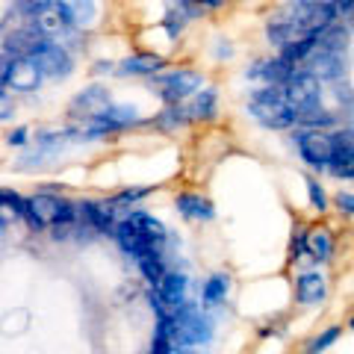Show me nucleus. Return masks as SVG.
Instances as JSON below:
<instances>
[{
	"mask_svg": "<svg viewBox=\"0 0 354 354\" xmlns=\"http://www.w3.org/2000/svg\"><path fill=\"white\" fill-rule=\"evenodd\" d=\"M32 230H44L48 225H71L77 221V207L71 201H65L59 195H32L24 198V216Z\"/></svg>",
	"mask_w": 354,
	"mask_h": 354,
	"instance_id": "1",
	"label": "nucleus"
},
{
	"mask_svg": "<svg viewBox=\"0 0 354 354\" xmlns=\"http://www.w3.org/2000/svg\"><path fill=\"white\" fill-rule=\"evenodd\" d=\"M248 109H251V115L266 127L283 130V127L295 124V113L290 109V104H286L281 86H266V88H260V92H254L251 101H248Z\"/></svg>",
	"mask_w": 354,
	"mask_h": 354,
	"instance_id": "2",
	"label": "nucleus"
},
{
	"mask_svg": "<svg viewBox=\"0 0 354 354\" xmlns=\"http://www.w3.org/2000/svg\"><path fill=\"white\" fill-rule=\"evenodd\" d=\"M281 92H283L286 104H290V109L295 115L322 106V88H319V80L310 71H292L290 80L281 86Z\"/></svg>",
	"mask_w": 354,
	"mask_h": 354,
	"instance_id": "3",
	"label": "nucleus"
},
{
	"mask_svg": "<svg viewBox=\"0 0 354 354\" xmlns=\"http://www.w3.org/2000/svg\"><path fill=\"white\" fill-rule=\"evenodd\" d=\"M153 83H157V92L162 95L165 104H180L186 95H192V92L201 88L204 77L195 74V71H171V74L157 77Z\"/></svg>",
	"mask_w": 354,
	"mask_h": 354,
	"instance_id": "4",
	"label": "nucleus"
},
{
	"mask_svg": "<svg viewBox=\"0 0 354 354\" xmlns=\"http://www.w3.org/2000/svg\"><path fill=\"white\" fill-rule=\"evenodd\" d=\"M325 169L334 171L339 180H351L354 177V148H351V130L330 133V160Z\"/></svg>",
	"mask_w": 354,
	"mask_h": 354,
	"instance_id": "5",
	"label": "nucleus"
},
{
	"mask_svg": "<svg viewBox=\"0 0 354 354\" xmlns=\"http://www.w3.org/2000/svg\"><path fill=\"white\" fill-rule=\"evenodd\" d=\"M298 142V153H301V160L307 165H313V169H325L328 160H330V136L322 130H301L295 136Z\"/></svg>",
	"mask_w": 354,
	"mask_h": 354,
	"instance_id": "6",
	"label": "nucleus"
},
{
	"mask_svg": "<svg viewBox=\"0 0 354 354\" xmlns=\"http://www.w3.org/2000/svg\"><path fill=\"white\" fill-rule=\"evenodd\" d=\"M32 62L39 65V71L44 77H65V74H71V68H74L68 50L59 48L57 41H41L36 48V53H32Z\"/></svg>",
	"mask_w": 354,
	"mask_h": 354,
	"instance_id": "7",
	"label": "nucleus"
},
{
	"mask_svg": "<svg viewBox=\"0 0 354 354\" xmlns=\"http://www.w3.org/2000/svg\"><path fill=\"white\" fill-rule=\"evenodd\" d=\"M186 286H189V278L183 272H162V278L153 283V295L160 298L165 310H177L186 301Z\"/></svg>",
	"mask_w": 354,
	"mask_h": 354,
	"instance_id": "8",
	"label": "nucleus"
},
{
	"mask_svg": "<svg viewBox=\"0 0 354 354\" xmlns=\"http://www.w3.org/2000/svg\"><path fill=\"white\" fill-rule=\"evenodd\" d=\"M41 77L44 74L39 71V65L32 62V57H15L12 65H9L6 86H12L15 92H32V88H39Z\"/></svg>",
	"mask_w": 354,
	"mask_h": 354,
	"instance_id": "9",
	"label": "nucleus"
},
{
	"mask_svg": "<svg viewBox=\"0 0 354 354\" xmlns=\"http://www.w3.org/2000/svg\"><path fill=\"white\" fill-rule=\"evenodd\" d=\"M113 234H115V239H118L121 251L130 254V257H136V254H142V251H153V248H160V251H162V242L148 239L139 227H133L127 218H124V221H115Z\"/></svg>",
	"mask_w": 354,
	"mask_h": 354,
	"instance_id": "10",
	"label": "nucleus"
},
{
	"mask_svg": "<svg viewBox=\"0 0 354 354\" xmlns=\"http://www.w3.org/2000/svg\"><path fill=\"white\" fill-rule=\"evenodd\" d=\"M41 41H48V39L41 36V30L32 24V21H27L24 27H18V30L9 32V39H6V53H9V57H32Z\"/></svg>",
	"mask_w": 354,
	"mask_h": 354,
	"instance_id": "11",
	"label": "nucleus"
},
{
	"mask_svg": "<svg viewBox=\"0 0 354 354\" xmlns=\"http://www.w3.org/2000/svg\"><path fill=\"white\" fill-rule=\"evenodd\" d=\"M109 104V92H106V86L101 83H95V86H88L83 88L80 95L71 101V115H88V118H95L101 109Z\"/></svg>",
	"mask_w": 354,
	"mask_h": 354,
	"instance_id": "12",
	"label": "nucleus"
},
{
	"mask_svg": "<svg viewBox=\"0 0 354 354\" xmlns=\"http://www.w3.org/2000/svg\"><path fill=\"white\" fill-rule=\"evenodd\" d=\"M292 71L295 68L286 59H263V62H257L248 71V77H254V80H263L266 86H283L292 77Z\"/></svg>",
	"mask_w": 354,
	"mask_h": 354,
	"instance_id": "13",
	"label": "nucleus"
},
{
	"mask_svg": "<svg viewBox=\"0 0 354 354\" xmlns=\"http://www.w3.org/2000/svg\"><path fill=\"white\" fill-rule=\"evenodd\" d=\"M80 213L86 218V225H92L101 234H113L115 227V207L109 201H83Z\"/></svg>",
	"mask_w": 354,
	"mask_h": 354,
	"instance_id": "14",
	"label": "nucleus"
},
{
	"mask_svg": "<svg viewBox=\"0 0 354 354\" xmlns=\"http://www.w3.org/2000/svg\"><path fill=\"white\" fill-rule=\"evenodd\" d=\"M295 292H298V301L301 304H319V301H325V295H328V283L319 272H304V274H298V281H295Z\"/></svg>",
	"mask_w": 354,
	"mask_h": 354,
	"instance_id": "15",
	"label": "nucleus"
},
{
	"mask_svg": "<svg viewBox=\"0 0 354 354\" xmlns=\"http://www.w3.org/2000/svg\"><path fill=\"white\" fill-rule=\"evenodd\" d=\"M304 248L313 263H328L334 257V236L328 227H313L310 234H304Z\"/></svg>",
	"mask_w": 354,
	"mask_h": 354,
	"instance_id": "16",
	"label": "nucleus"
},
{
	"mask_svg": "<svg viewBox=\"0 0 354 354\" xmlns=\"http://www.w3.org/2000/svg\"><path fill=\"white\" fill-rule=\"evenodd\" d=\"M177 209H180V216L189 218V221H209V218H216L213 201H207L204 195H192V192H183L180 198H177Z\"/></svg>",
	"mask_w": 354,
	"mask_h": 354,
	"instance_id": "17",
	"label": "nucleus"
},
{
	"mask_svg": "<svg viewBox=\"0 0 354 354\" xmlns=\"http://www.w3.org/2000/svg\"><path fill=\"white\" fill-rule=\"evenodd\" d=\"M266 32H269V41H272V44H278V48H286V44H292V41H298V39H304V36H307V32H301V30L295 27V21L286 15V12L274 18Z\"/></svg>",
	"mask_w": 354,
	"mask_h": 354,
	"instance_id": "18",
	"label": "nucleus"
},
{
	"mask_svg": "<svg viewBox=\"0 0 354 354\" xmlns=\"http://www.w3.org/2000/svg\"><path fill=\"white\" fill-rule=\"evenodd\" d=\"M95 118H101L104 124H109V127H113V133H115V130H121V127L136 124L139 113H136V106H130V104H113V106L106 104Z\"/></svg>",
	"mask_w": 354,
	"mask_h": 354,
	"instance_id": "19",
	"label": "nucleus"
},
{
	"mask_svg": "<svg viewBox=\"0 0 354 354\" xmlns=\"http://www.w3.org/2000/svg\"><path fill=\"white\" fill-rule=\"evenodd\" d=\"M162 65H165V59L162 57H157V53H136V57H127L124 62H121L118 65V71L121 74H157L160 68H162Z\"/></svg>",
	"mask_w": 354,
	"mask_h": 354,
	"instance_id": "20",
	"label": "nucleus"
},
{
	"mask_svg": "<svg viewBox=\"0 0 354 354\" xmlns=\"http://www.w3.org/2000/svg\"><path fill=\"white\" fill-rule=\"evenodd\" d=\"M136 263H139L142 278L151 281V283H157V281L162 278V272H165V260H162V251H160V248L136 254Z\"/></svg>",
	"mask_w": 354,
	"mask_h": 354,
	"instance_id": "21",
	"label": "nucleus"
},
{
	"mask_svg": "<svg viewBox=\"0 0 354 354\" xmlns=\"http://www.w3.org/2000/svg\"><path fill=\"white\" fill-rule=\"evenodd\" d=\"M127 221H130L133 227H139L142 234H145L148 239H153V242H165V236H169V230H165L162 221L148 216V213H130Z\"/></svg>",
	"mask_w": 354,
	"mask_h": 354,
	"instance_id": "22",
	"label": "nucleus"
},
{
	"mask_svg": "<svg viewBox=\"0 0 354 354\" xmlns=\"http://www.w3.org/2000/svg\"><path fill=\"white\" fill-rule=\"evenodd\" d=\"M24 216V198L12 189H0V225H12Z\"/></svg>",
	"mask_w": 354,
	"mask_h": 354,
	"instance_id": "23",
	"label": "nucleus"
},
{
	"mask_svg": "<svg viewBox=\"0 0 354 354\" xmlns=\"http://www.w3.org/2000/svg\"><path fill=\"white\" fill-rule=\"evenodd\" d=\"M227 290H230V278L225 272L209 274L204 281V304H221L227 298Z\"/></svg>",
	"mask_w": 354,
	"mask_h": 354,
	"instance_id": "24",
	"label": "nucleus"
},
{
	"mask_svg": "<svg viewBox=\"0 0 354 354\" xmlns=\"http://www.w3.org/2000/svg\"><path fill=\"white\" fill-rule=\"evenodd\" d=\"M186 113H189V121L213 118L216 115V92H213V88H204V92L192 101V106H186Z\"/></svg>",
	"mask_w": 354,
	"mask_h": 354,
	"instance_id": "25",
	"label": "nucleus"
},
{
	"mask_svg": "<svg viewBox=\"0 0 354 354\" xmlns=\"http://www.w3.org/2000/svg\"><path fill=\"white\" fill-rule=\"evenodd\" d=\"M62 3L68 6L74 24H88L95 18V0H62Z\"/></svg>",
	"mask_w": 354,
	"mask_h": 354,
	"instance_id": "26",
	"label": "nucleus"
},
{
	"mask_svg": "<svg viewBox=\"0 0 354 354\" xmlns=\"http://www.w3.org/2000/svg\"><path fill=\"white\" fill-rule=\"evenodd\" d=\"M339 334H342L339 328H328L322 337H316V339L307 346V354H322L325 348H330V346H334V342L339 339Z\"/></svg>",
	"mask_w": 354,
	"mask_h": 354,
	"instance_id": "27",
	"label": "nucleus"
},
{
	"mask_svg": "<svg viewBox=\"0 0 354 354\" xmlns=\"http://www.w3.org/2000/svg\"><path fill=\"white\" fill-rule=\"evenodd\" d=\"M148 192H151V189H145V186H142V189H127V192H121V195H115V198H109V204L118 209V207H127V204H133V201H139V198H145Z\"/></svg>",
	"mask_w": 354,
	"mask_h": 354,
	"instance_id": "28",
	"label": "nucleus"
},
{
	"mask_svg": "<svg viewBox=\"0 0 354 354\" xmlns=\"http://www.w3.org/2000/svg\"><path fill=\"white\" fill-rule=\"evenodd\" d=\"M307 192H310V204H313L316 209H325L328 207V195H325L322 186H319V180H313V177L307 180Z\"/></svg>",
	"mask_w": 354,
	"mask_h": 354,
	"instance_id": "29",
	"label": "nucleus"
},
{
	"mask_svg": "<svg viewBox=\"0 0 354 354\" xmlns=\"http://www.w3.org/2000/svg\"><path fill=\"white\" fill-rule=\"evenodd\" d=\"M44 6H50V0H18V9L24 15H30V18L36 15V12H41Z\"/></svg>",
	"mask_w": 354,
	"mask_h": 354,
	"instance_id": "30",
	"label": "nucleus"
},
{
	"mask_svg": "<svg viewBox=\"0 0 354 354\" xmlns=\"http://www.w3.org/2000/svg\"><path fill=\"white\" fill-rule=\"evenodd\" d=\"M337 207H339V213L351 216V213H354V195H351V192H339V195H337Z\"/></svg>",
	"mask_w": 354,
	"mask_h": 354,
	"instance_id": "31",
	"label": "nucleus"
},
{
	"mask_svg": "<svg viewBox=\"0 0 354 354\" xmlns=\"http://www.w3.org/2000/svg\"><path fill=\"white\" fill-rule=\"evenodd\" d=\"M12 115V101L6 97V92H0V121Z\"/></svg>",
	"mask_w": 354,
	"mask_h": 354,
	"instance_id": "32",
	"label": "nucleus"
},
{
	"mask_svg": "<svg viewBox=\"0 0 354 354\" xmlns=\"http://www.w3.org/2000/svg\"><path fill=\"white\" fill-rule=\"evenodd\" d=\"M27 142V127H18L15 133H9V145H24Z\"/></svg>",
	"mask_w": 354,
	"mask_h": 354,
	"instance_id": "33",
	"label": "nucleus"
},
{
	"mask_svg": "<svg viewBox=\"0 0 354 354\" xmlns=\"http://www.w3.org/2000/svg\"><path fill=\"white\" fill-rule=\"evenodd\" d=\"M189 3H192V6H198V9H204V6H207V9H216V6L221 3V0H189Z\"/></svg>",
	"mask_w": 354,
	"mask_h": 354,
	"instance_id": "34",
	"label": "nucleus"
}]
</instances>
